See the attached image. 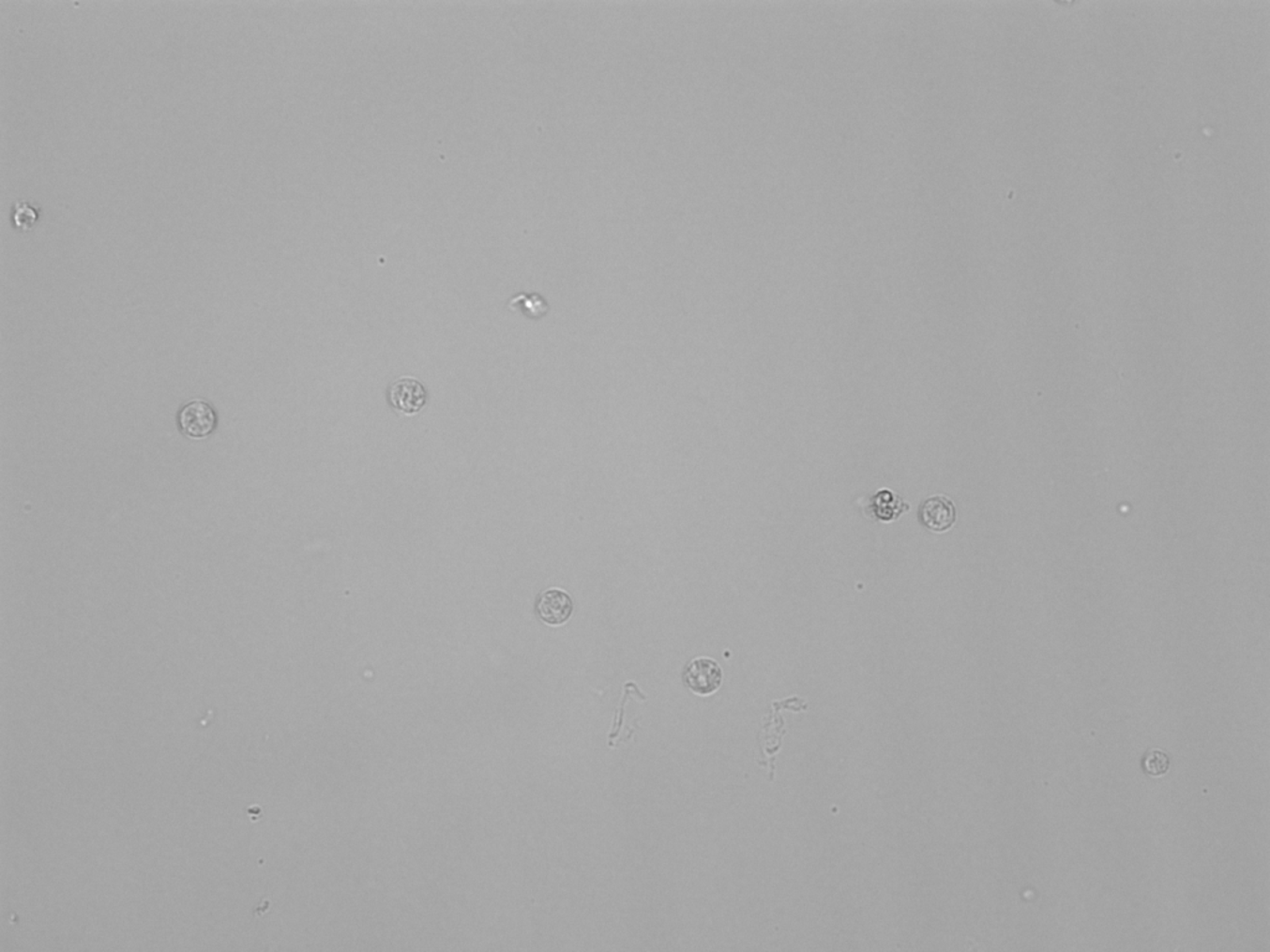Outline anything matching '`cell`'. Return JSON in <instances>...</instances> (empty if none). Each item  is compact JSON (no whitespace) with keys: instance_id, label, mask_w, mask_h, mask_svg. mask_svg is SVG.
Returning <instances> with one entry per match:
<instances>
[{"instance_id":"obj_3","label":"cell","mask_w":1270,"mask_h":952,"mask_svg":"<svg viewBox=\"0 0 1270 952\" xmlns=\"http://www.w3.org/2000/svg\"><path fill=\"white\" fill-rule=\"evenodd\" d=\"M179 426L188 438L205 439L217 430V412L206 400H191L180 411Z\"/></svg>"},{"instance_id":"obj_5","label":"cell","mask_w":1270,"mask_h":952,"mask_svg":"<svg viewBox=\"0 0 1270 952\" xmlns=\"http://www.w3.org/2000/svg\"><path fill=\"white\" fill-rule=\"evenodd\" d=\"M919 519L927 529L943 534L952 529L957 521V510L953 501L945 495L930 497L922 504Z\"/></svg>"},{"instance_id":"obj_4","label":"cell","mask_w":1270,"mask_h":952,"mask_svg":"<svg viewBox=\"0 0 1270 952\" xmlns=\"http://www.w3.org/2000/svg\"><path fill=\"white\" fill-rule=\"evenodd\" d=\"M535 609L541 622L548 626L560 627L571 619L575 604L568 593L552 588L538 596Z\"/></svg>"},{"instance_id":"obj_8","label":"cell","mask_w":1270,"mask_h":952,"mask_svg":"<svg viewBox=\"0 0 1270 952\" xmlns=\"http://www.w3.org/2000/svg\"><path fill=\"white\" fill-rule=\"evenodd\" d=\"M36 221L37 214L32 206L26 205V204H22L21 207L18 205V210L15 212V222L19 227H22L23 230H29L32 229Z\"/></svg>"},{"instance_id":"obj_1","label":"cell","mask_w":1270,"mask_h":952,"mask_svg":"<svg viewBox=\"0 0 1270 952\" xmlns=\"http://www.w3.org/2000/svg\"><path fill=\"white\" fill-rule=\"evenodd\" d=\"M683 681L695 695L711 696L721 688L722 669L714 658L696 657L684 670Z\"/></svg>"},{"instance_id":"obj_6","label":"cell","mask_w":1270,"mask_h":952,"mask_svg":"<svg viewBox=\"0 0 1270 952\" xmlns=\"http://www.w3.org/2000/svg\"><path fill=\"white\" fill-rule=\"evenodd\" d=\"M507 308L510 310H521L525 317L533 320H538L548 315L550 307L548 300L537 293H521L510 299Z\"/></svg>"},{"instance_id":"obj_2","label":"cell","mask_w":1270,"mask_h":952,"mask_svg":"<svg viewBox=\"0 0 1270 952\" xmlns=\"http://www.w3.org/2000/svg\"><path fill=\"white\" fill-rule=\"evenodd\" d=\"M390 406L403 416H416L426 407L429 393L419 381L403 377L390 384L387 389Z\"/></svg>"},{"instance_id":"obj_7","label":"cell","mask_w":1270,"mask_h":952,"mask_svg":"<svg viewBox=\"0 0 1270 952\" xmlns=\"http://www.w3.org/2000/svg\"><path fill=\"white\" fill-rule=\"evenodd\" d=\"M1169 763L1168 755L1164 751H1150L1144 762L1146 773L1153 777L1164 776L1168 772Z\"/></svg>"},{"instance_id":"obj_9","label":"cell","mask_w":1270,"mask_h":952,"mask_svg":"<svg viewBox=\"0 0 1270 952\" xmlns=\"http://www.w3.org/2000/svg\"><path fill=\"white\" fill-rule=\"evenodd\" d=\"M632 684L633 682H628V684L625 685V695H623V699L621 701V707H619L618 719L614 720L613 728H612L610 737H608V744H610V747H614V739L618 737L619 733H621L623 724V715H625V704L627 703V699H628Z\"/></svg>"}]
</instances>
